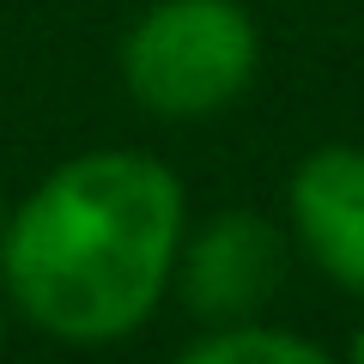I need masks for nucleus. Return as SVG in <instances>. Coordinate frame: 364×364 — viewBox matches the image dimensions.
Returning <instances> with one entry per match:
<instances>
[{"label": "nucleus", "instance_id": "nucleus-8", "mask_svg": "<svg viewBox=\"0 0 364 364\" xmlns=\"http://www.w3.org/2000/svg\"><path fill=\"white\" fill-rule=\"evenodd\" d=\"M0 225H6V195H0Z\"/></svg>", "mask_w": 364, "mask_h": 364}, {"label": "nucleus", "instance_id": "nucleus-7", "mask_svg": "<svg viewBox=\"0 0 364 364\" xmlns=\"http://www.w3.org/2000/svg\"><path fill=\"white\" fill-rule=\"evenodd\" d=\"M0 346H6V298H0Z\"/></svg>", "mask_w": 364, "mask_h": 364}, {"label": "nucleus", "instance_id": "nucleus-6", "mask_svg": "<svg viewBox=\"0 0 364 364\" xmlns=\"http://www.w3.org/2000/svg\"><path fill=\"white\" fill-rule=\"evenodd\" d=\"M352 358L364 364V328H358V334H352Z\"/></svg>", "mask_w": 364, "mask_h": 364}, {"label": "nucleus", "instance_id": "nucleus-4", "mask_svg": "<svg viewBox=\"0 0 364 364\" xmlns=\"http://www.w3.org/2000/svg\"><path fill=\"white\" fill-rule=\"evenodd\" d=\"M286 237L328 286L364 298V146H316L286 176Z\"/></svg>", "mask_w": 364, "mask_h": 364}, {"label": "nucleus", "instance_id": "nucleus-1", "mask_svg": "<svg viewBox=\"0 0 364 364\" xmlns=\"http://www.w3.org/2000/svg\"><path fill=\"white\" fill-rule=\"evenodd\" d=\"M188 188L158 152L91 146L43 170L0 225V298L61 346H122L170 304Z\"/></svg>", "mask_w": 364, "mask_h": 364}, {"label": "nucleus", "instance_id": "nucleus-2", "mask_svg": "<svg viewBox=\"0 0 364 364\" xmlns=\"http://www.w3.org/2000/svg\"><path fill=\"white\" fill-rule=\"evenodd\" d=\"M122 91L152 122H207L261 73V25L243 0H152L122 31Z\"/></svg>", "mask_w": 364, "mask_h": 364}, {"label": "nucleus", "instance_id": "nucleus-3", "mask_svg": "<svg viewBox=\"0 0 364 364\" xmlns=\"http://www.w3.org/2000/svg\"><path fill=\"white\" fill-rule=\"evenodd\" d=\"M291 237L279 219L255 207H219L207 219H188L170 273V304L195 328L231 322V316H261L273 291L286 286Z\"/></svg>", "mask_w": 364, "mask_h": 364}, {"label": "nucleus", "instance_id": "nucleus-5", "mask_svg": "<svg viewBox=\"0 0 364 364\" xmlns=\"http://www.w3.org/2000/svg\"><path fill=\"white\" fill-rule=\"evenodd\" d=\"M334 352L322 340L298 334V328L261 316H231V322H207L182 340V364H328Z\"/></svg>", "mask_w": 364, "mask_h": 364}]
</instances>
